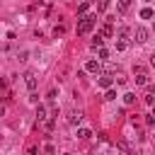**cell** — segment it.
Masks as SVG:
<instances>
[{
  "label": "cell",
  "instance_id": "1",
  "mask_svg": "<svg viewBox=\"0 0 155 155\" xmlns=\"http://www.w3.org/2000/svg\"><path fill=\"white\" fill-rule=\"evenodd\" d=\"M94 22H97V17H94V15H87V17H82V19L78 22V34H87V31L94 27Z\"/></svg>",
  "mask_w": 155,
  "mask_h": 155
},
{
  "label": "cell",
  "instance_id": "2",
  "mask_svg": "<svg viewBox=\"0 0 155 155\" xmlns=\"http://www.w3.org/2000/svg\"><path fill=\"white\" fill-rule=\"evenodd\" d=\"M133 36H136V41H138V44H143V41H148V29H145V27H136Z\"/></svg>",
  "mask_w": 155,
  "mask_h": 155
},
{
  "label": "cell",
  "instance_id": "3",
  "mask_svg": "<svg viewBox=\"0 0 155 155\" xmlns=\"http://www.w3.org/2000/svg\"><path fill=\"white\" fill-rule=\"evenodd\" d=\"M24 82H27V87H29L31 92L36 90V75H34V73H27V75H24Z\"/></svg>",
  "mask_w": 155,
  "mask_h": 155
},
{
  "label": "cell",
  "instance_id": "4",
  "mask_svg": "<svg viewBox=\"0 0 155 155\" xmlns=\"http://www.w3.org/2000/svg\"><path fill=\"white\" fill-rule=\"evenodd\" d=\"M68 121H70L73 126H75V124H80V121H82V111H80V109H78V111H70V116H68Z\"/></svg>",
  "mask_w": 155,
  "mask_h": 155
},
{
  "label": "cell",
  "instance_id": "5",
  "mask_svg": "<svg viewBox=\"0 0 155 155\" xmlns=\"http://www.w3.org/2000/svg\"><path fill=\"white\" fill-rule=\"evenodd\" d=\"M111 82H114V80H111V75H102V78H99V87H104V90H109V87H111Z\"/></svg>",
  "mask_w": 155,
  "mask_h": 155
},
{
  "label": "cell",
  "instance_id": "6",
  "mask_svg": "<svg viewBox=\"0 0 155 155\" xmlns=\"http://www.w3.org/2000/svg\"><path fill=\"white\" fill-rule=\"evenodd\" d=\"M128 7H131V0H119V5H116V10L124 15V12H128Z\"/></svg>",
  "mask_w": 155,
  "mask_h": 155
},
{
  "label": "cell",
  "instance_id": "7",
  "mask_svg": "<svg viewBox=\"0 0 155 155\" xmlns=\"http://www.w3.org/2000/svg\"><path fill=\"white\" fill-rule=\"evenodd\" d=\"M85 68H87L90 73H99V63H97V61H87V65H85Z\"/></svg>",
  "mask_w": 155,
  "mask_h": 155
},
{
  "label": "cell",
  "instance_id": "8",
  "mask_svg": "<svg viewBox=\"0 0 155 155\" xmlns=\"http://www.w3.org/2000/svg\"><path fill=\"white\" fill-rule=\"evenodd\" d=\"M102 34H104V36H111V34H114V29H111V22H109V19H107V24L102 27Z\"/></svg>",
  "mask_w": 155,
  "mask_h": 155
},
{
  "label": "cell",
  "instance_id": "9",
  "mask_svg": "<svg viewBox=\"0 0 155 155\" xmlns=\"http://www.w3.org/2000/svg\"><path fill=\"white\" fill-rule=\"evenodd\" d=\"M90 136H92V131H90V128H80V131H78V138H82V140H87Z\"/></svg>",
  "mask_w": 155,
  "mask_h": 155
},
{
  "label": "cell",
  "instance_id": "10",
  "mask_svg": "<svg viewBox=\"0 0 155 155\" xmlns=\"http://www.w3.org/2000/svg\"><path fill=\"white\" fill-rule=\"evenodd\" d=\"M133 102H136V94L133 92H126L124 94V104H133Z\"/></svg>",
  "mask_w": 155,
  "mask_h": 155
},
{
  "label": "cell",
  "instance_id": "11",
  "mask_svg": "<svg viewBox=\"0 0 155 155\" xmlns=\"http://www.w3.org/2000/svg\"><path fill=\"white\" fill-rule=\"evenodd\" d=\"M140 17H143V19H150V17H153V10H150V7H143V10H140Z\"/></svg>",
  "mask_w": 155,
  "mask_h": 155
},
{
  "label": "cell",
  "instance_id": "12",
  "mask_svg": "<svg viewBox=\"0 0 155 155\" xmlns=\"http://www.w3.org/2000/svg\"><path fill=\"white\" fill-rule=\"evenodd\" d=\"M53 34H56V36H63V34H65V24H56Z\"/></svg>",
  "mask_w": 155,
  "mask_h": 155
},
{
  "label": "cell",
  "instance_id": "13",
  "mask_svg": "<svg viewBox=\"0 0 155 155\" xmlns=\"http://www.w3.org/2000/svg\"><path fill=\"white\" fill-rule=\"evenodd\" d=\"M102 46V34H97L94 39H92V48H99Z\"/></svg>",
  "mask_w": 155,
  "mask_h": 155
},
{
  "label": "cell",
  "instance_id": "14",
  "mask_svg": "<svg viewBox=\"0 0 155 155\" xmlns=\"http://www.w3.org/2000/svg\"><path fill=\"white\" fill-rule=\"evenodd\" d=\"M107 7H109V0H99V2H97V10H99V12H104Z\"/></svg>",
  "mask_w": 155,
  "mask_h": 155
},
{
  "label": "cell",
  "instance_id": "15",
  "mask_svg": "<svg viewBox=\"0 0 155 155\" xmlns=\"http://www.w3.org/2000/svg\"><path fill=\"white\" fill-rule=\"evenodd\" d=\"M87 7H90V2H80V5H78V12H80V15H85V12H87Z\"/></svg>",
  "mask_w": 155,
  "mask_h": 155
},
{
  "label": "cell",
  "instance_id": "16",
  "mask_svg": "<svg viewBox=\"0 0 155 155\" xmlns=\"http://www.w3.org/2000/svg\"><path fill=\"white\" fill-rule=\"evenodd\" d=\"M145 82H148V78H145V75H143V73H140V75H138V78H136V85H145Z\"/></svg>",
  "mask_w": 155,
  "mask_h": 155
},
{
  "label": "cell",
  "instance_id": "17",
  "mask_svg": "<svg viewBox=\"0 0 155 155\" xmlns=\"http://www.w3.org/2000/svg\"><path fill=\"white\" fill-rule=\"evenodd\" d=\"M104 99H116V92L109 87V90H107V94H104Z\"/></svg>",
  "mask_w": 155,
  "mask_h": 155
},
{
  "label": "cell",
  "instance_id": "18",
  "mask_svg": "<svg viewBox=\"0 0 155 155\" xmlns=\"http://www.w3.org/2000/svg\"><path fill=\"white\" fill-rule=\"evenodd\" d=\"M36 116H39V121H44V119H46V109H44V107H39V111H36Z\"/></svg>",
  "mask_w": 155,
  "mask_h": 155
},
{
  "label": "cell",
  "instance_id": "19",
  "mask_svg": "<svg viewBox=\"0 0 155 155\" xmlns=\"http://www.w3.org/2000/svg\"><path fill=\"white\" fill-rule=\"evenodd\" d=\"M116 48H119V51H124V48H126V41H124V39H119V41H116Z\"/></svg>",
  "mask_w": 155,
  "mask_h": 155
},
{
  "label": "cell",
  "instance_id": "20",
  "mask_svg": "<svg viewBox=\"0 0 155 155\" xmlns=\"http://www.w3.org/2000/svg\"><path fill=\"white\" fill-rule=\"evenodd\" d=\"M153 34H155V24H153Z\"/></svg>",
  "mask_w": 155,
  "mask_h": 155
},
{
  "label": "cell",
  "instance_id": "21",
  "mask_svg": "<svg viewBox=\"0 0 155 155\" xmlns=\"http://www.w3.org/2000/svg\"><path fill=\"white\" fill-rule=\"evenodd\" d=\"M65 155H70V153H65Z\"/></svg>",
  "mask_w": 155,
  "mask_h": 155
}]
</instances>
